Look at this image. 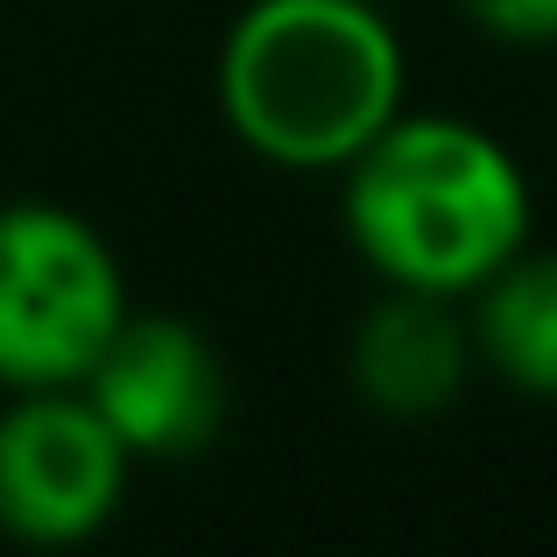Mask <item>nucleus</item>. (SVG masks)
<instances>
[{"label":"nucleus","mask_w":557,"mask_h":557,"mask_svg":"<svg viewBox=\"0 0 557 557\" xmlns=\"http://www.w3.org/2000/svg\"><path fill=\"white\" fill-rule=\"evenodd\" d=\"M212 85L247 156L289 177H339L409 107V50L381 0H247Z\"/></svg>","instance_id":"obj_1"},{"label":"nucleus","mask_w":557,"mask_h":557,"mask_svg":"<svg viewBox=\"0 0 557 557\" xmlns=\"http://www.w3.org/2000/svg\"><path fill=\"white\" fill-rule=\"evenodd\" d=\"M339 219L374 283L466 304L530 247V177L480 121L403 107L339 170Z\"/></svg>","instance_id":"obj_2"},{"label":"nucleus","mask_w":557,"mask_h":557,"mask_svg":"<svg viewBox=\"0 0 557 557\" xmlns=\"http://www.w3.org/2000/svg\"><path fill=\"white\" fill-rule=\"evenodd\" d=\"M127 311L121 255L85 212L57 198L0 205V395L78 388Z\"/></svg>","instance_id":"obj_3"},{"label":"nucleus","mask_w":557,"mask_h":557,"mask_svg":"<svg viewBox=\"0 0 557 557\" xmlns=\"http://www.w3.org/2000/svg\"><path fill=\"white\" fill-rule=\"evenodd\" d=\"M127 445L85 388H22L0 403V536L22 550H78L121 516Z\"/></svg>","instance_id":"obj_4"},{"label":"nucleus","mask_w":557,"mask_h":557,"mask_svg":"<svg viewBox=\"0 0 557 557\" xmlns=\"http://www.w3.org/2000/svg\"><path fill=\"white\" fill-rule=\"evenodd\" d=\"M78 388L135 466H184L212 451L233 409L226 354L198 318L177 311H127Z\"/></svg>","instance_id":"obj_5"},{"label":"nucleus","mask_w":557,"mask_h":557,"mask_svg":"<svg viewBox=\"0 0 557 557\" xmlns=\"http://www.w3.org/2000/svg\"><path fill=\"white\" fill-rule=\"evenodd\" d=\"M480 354L473 325H466L459 297H431V289H395L354 318L346 332V381H354L360 409L388 423H431L473 388Z\"/></svg>","instance_id":"obj_6"},{"label":"nucleus","mask_w":557,"mask_h":557,"mask_svg":"<svg viewBox=\"0 0 557 557\" xmlns=\"http://www.w3.org/2000/svg\"><path fill=\"white\" fill-rule=\"evenodd\" d=\"M480 374L522 403H557V247H516L466 297Z\"/></svg>","instance_id":"obj_7"},{"label":"nucleus","mask_w":557,"mask_h":557,"mask_svg":"<svg viewBox=\"0 0 557 557\" xmlns=\"http://www.w3.org/2000/svg\"><path fill=\"white\" fill-rule=\"evenodd\" d=\"M459 14L487 42H508V50H544V42H557V0H459Z\"/></svg>","instance_id":"obj_8"}]
</instances>
